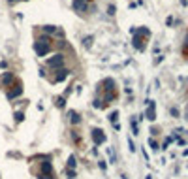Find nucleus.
Listing matches in <instances>:
<instances>
[{
  "instance_id": "f257e3e1",
  "label": "nucleus",
  "mask_w": 188,
  "mask_h": 179,
  "mask_svg": "<svg viewBox=\"0 0 188 179\" xmlns=\"http://www.w3.org/2000/svg\"><path fill=\"white\" fill-rule=\"evenodd\" d=\"M51 40L49 38H45V36H41V38H38L36 40V43H34V49H36V53L40 55V57H43L49 49H51V43H49Z\"/></svg>"
},
{
  "instance_id": "f03ea898",
  "label": "nucleus",
  "mask_w": 188,
  "mask_h": 179,
  "mask_svg": "<svg viewBox=\"0 0 188 179\" xmlns=\"http://www.w3.org/2000/svg\"><path fill=\"white\" fill-rule=\"evenodd\" d=\"M62 62H64L62 53H57V55H53L51 59H47V66H49V68H60Z\"/></svg>"
},
{
  "instance_id": "7ed1b4c3",
  "label": "nucleus",
  "mask_w": 188,
  "mask_h": 179,
  "mask_svg": "<svg viewBox=\"0 0 188 179\" xmlns=\"http://www.w3.org/2000/svg\"><path fill=\"white\" fill-rule=\"evenodd\" d=\"M92 138H94V143H96V145H100V143L105 141V136H104V132H102L100 128H94V130H92Z\"/></svg>"
},
{
  "instance_id": "20e7f679",
  "label": "nucleus",
  "mask_w": 188,
  "mask_h": 179,
  "mask_svg": "<svg viewBox=\"0 0 188 179\" xmlns=\"http://www.w3.org/2000/svg\"><path fill=\"white\" fill-rule=\"evenodd\" d=\"M147 102H149L147 119H149V121H154V119H156V109H154V102H152V100H147Z\"/></svg>"
},
{
  "instance_id": "39448f33",
  "label": "nucleus",
  "mask_w": 188,
  "mask_h": 179,
  "mask_svg": "<svg viewBox=\"0 0 188 179\" xmlns=\"http://www.w3.org/2000/svg\"><path fill=\"white\" fill-rule=\"evenodd\" d=\"M57 72H59V74H57V77H55V81H64L66 77L70 75V70H66V68H59Z\"/></svg>"
},
{
  "instance_id": "423d86ee",
  "label": "nucleus",
  "mask_w": 188,
  "mask_h": 179,
  "mask_svg": "<svg viewBox=\"0 0 188 179\" xmlns=\"http://www.w3.org/2000/svg\"><path fill=\"white\" fill-rule=\"evenodd\" d=\"M73 8L79 9V12H87L88 2H85V0H73Z\"/></svg>"
},
{
  "instance_id": "0eeeda50",
  "label": "nucleus",
  "mask_w": 188,
  "mask_h": 179,
  "mask_svg": "<svg viewBox=\"0 0 188 179\" xmlns=\"http://www.w3.org/2000/svg\"><path fill=\"white\" fill-rule=\"evenodd\" d=\"M21 93H23V89H21L19 85L13 89V91L12 93H8V98H15V96H21Z\"/></svg>"
},
{
  "instance_id": "6e6552de",
  "label": "nucleus",
  "mask_w": 188,
  "mask_h": 179,
  "mask_svg": "<svg viewBox=\"0 0 188 179\" xmlns=\"http://www.w3.org/2000/svg\"><path fill=\"white\" fill-rule=\"evenodd\" d=\"M0 81H2V85H9V83L13 81V75H12V74H4V75H2V79H0Z\"/></svg>"
},
{
  "instance_id": "1a4fd4ad",
  "label": "nucleus",
  "mask_w": 188,
  "mask_h": 179,
  "mask_svg": "<svg viewBox=\"0 0 188 179\" xmlns=\"http://www.w3.org/2000/svg\"><path fill=\"white\" fill-rule=\"evenodd\" d=\"M70 117H72V122H77V125H79V122H81V117L77 115V113H73V111L70 113Z\"/></svg>"
},
{
  "instance_id": "9d476101",
  "label": "nucleus",
  "mask_w": 188,
  "mask_h": 179,
  "mask_svg": "<svg viewBox=\"0 0 188 179\" xmlns=\"http://www.w3.org/2000/svg\"><path fill=\"white\" fill-rule=\"evenodd\" d=\"M149 145H151V147H152V151H158V143H156V141H154L152 138L149 140Z\"/></svg>"
},
{
  "instance_id": "9b49d317",
  "label": "nucleus",
  "mask_w": 188,
  "mask_h": 179,
  "mask_svg": "<svg viewBox=\"0 0 188 179\" xmlns=\"http://www.w3.org/2000/svg\"><path fill=\"white\" fill-rule=\"evenodd\" d=\"M117 117H119V111H113V113L109 115V121H111V122H115V121H117Z\"/></svg>"
},
{
  "instance_id": "f8f14e48",
  "label": "nucleus",
  "mask_w": 188,
  "mask_h": 179,
  "mask_svg": "<svg viewBox=\"0 0 188 179\" xmlns=\"http://www.w3.org/2000/svg\"><path fill=\"white\" fill-rule=\"evenodd\" d=\"M55 30H57V28H55V27H51V25L43 27V32H49V34H51V32H55Z\"/></svg>"
},
{
  "instance_id": "ddd939ff",
  "label": "nucleus",
  "mask_w": 188,
  "mask_h": 179,
  "mask_svg": "<svg viewBox=\"0 0 188 179\" xmlns=\"http://www.w3.org/2000/svg\"><path fill=\"white\" fill-rule=\"evenodd\" d=\"M132 130H134V134H137V125H136L134 119H132Z\"/></svg>"
},
{
  "instance_id": "4468645a",
  "label": "nucleus",
  "mask_w": 188,
  "mask_h": 179,
  "mask_svg": "<svg viewBox=\"0 0 188 179\" xmlns=\"http://www.w3.org/2000/svg\"><path fill=\"white\" fill-rule=\"evenodd\" d=\"M171 115H173V117H179V109L173 108V109H171Z\"/></svg>"
},
{
  "instance_id": "2eb2a0df",
  "label": "nucleus",
  "mask_w": 188,
  "mask_h": 179,
  "mask_svg": "<svg viewBox=\"0 0 188 179\" xmlns=\"http://www.w3.org/2000/svg\"><path fill=\"white\" fill-rule=\"evenodd\" d=\"M68 166H70V168H73V166H75V159H73V156H70V162H68Z\"/></svg>"
},
{
  "instance_id": "dca6fc26",
  "label": "nucleus",
  "mask_w": 188,
  "mask_h": 179,
  "mask_svg": "<svg viewBox=\"0 0 188 179\" xmlns=\"http://www.w3.org/2000/svg\"><path fill=\"white\" fill-rule=\"evenodd\" d=\"M128 145H130V151H136V147H134V141H132V140H128Z\"/></svg>"
},
{
  "instance_id": "f3484780",
  "label": "nucleus",
  "mask_w": 188,
  "mask_h": 179,
  "mask_svg": "<svg viewBox=\"0 0 188 179\" xmlns=\"http://www.w3.org/2000/svg\"><path fill=\"white\" fill-rule=\"evenodd\" d=\"M15 119L17 121H23V113H15Z\"/></svg>"
},
{
  "instance_id": "a211bd4d",
  "label": "nucleus",
  "mask_w": 188,
  "mask_h": 179,
  "mask_svg": "<svg viewBox=\"0 0 188 179\" xmlns=\"http://www.w3.org/2000/svg\"><path fill=\"white\" fill-rule=\"evenodd\" d=\"M85 2H90V0H85Z\"/></svg>"
},
{
  "instance_id": "6ab92c4d",
  "label": "nucleus",
  "mask_w": 188,
  "mask_h": 179,
  "mask_svg": "<svg viewBox=\"0 0 188 179\" xmlns=\"http://www.w3.org/2000/svg\"><path fill=\"white\" fill-rule=\"evenodd\" d=\"M9 2H13V0H9Z\"/></svg>"
}]
</instances>
